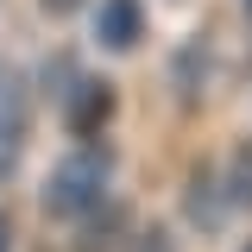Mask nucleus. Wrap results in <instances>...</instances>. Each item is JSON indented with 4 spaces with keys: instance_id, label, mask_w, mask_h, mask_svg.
<instances>
[{
    "instance_id": "f257e3e1",
    "label": "nucleus",
    "mask_w": 252,
    "mask_h": 252,
    "mask_svg": "<svg viewBox=\"0 0 252 252\" xmlns=\"http://www.w3.org/2000/svg\"><path fill=\"white\" fill-rule=\"evenodd\" d=\"M107 177H114V145L107 139H76V152H63L51 164V177L38 189V208L51 220H82L94 202H107Z\"/></svg>"
},
{
    "instance_id": "f03ea898",
    "label": "nucleus",
    "mask_w": 252,
    "mask_h": 252,
    "mask_svg": "<svg viewBox=\"0 0 252 252\" xmlns=\"http://www.w3.org/2000/svg\"><path fill=\"white\" fill-rule=\"evenodd\" d=\"M114 120V82L107 76H76V89L63 94V126L69 139H101Z\"/></svg>"
},
{
    "instance_id": "7ed1b4c3",
    "label": "nucleus",
    "mask_w": 252,
    "mask_h": 252,
    "mask_svg": "<svg viewBox=\"0 0 252 252\" xmlns=\"http://www.w3.org/2000/svg\"><path fill=\"white\" fill-rule=\"evenodd\" d=\"M94 44L114 57L139 51L145 44V0H101L94 6Z\"/></svg>"
},
{
    "instance_id": "20e7f679",
    "label": "nucleus",
    "mask_w": 252,
    "mask_h": 252,
    "mask_svg": "<svg viewBox=\"0 0 252 252\" xmlns=\"http://www.w3.org/2000/svg\"><path fill=\"white\" fill-rule=\"evenodd\" d=\"M76 227V252H120L126 233H132V208L126 202H94L82 220H69Z\"/></svg>"
},
{
    "instance_id": "39448f33",
    "label": "nucleus",
    "mask_w": 252,
    "mask_h": 252,
    "mask_svg": "<svg viewBox=\"0 0 252 252\" xmlns=\"http://www.w3.org/2000/svg\"><path fill=\"white\" fill-rule=\"evenodd\" d=\"M183 220H195L202 233H220V220H227V183H220L215 164H195L183 183Z\"/></svg>"
},
{
    "instance_id": "423d86ee",
    "label": "nucleus",
    "mask_w": 252,
    "mask_h": 252,
    "mask_svg": "<svg viewBox=\"0 0 252 252\" xmlns=\"http://www.w3.org/2000/svg\"><path fill=\"white\" fill-rule=\"evenodd\" d=\"M32 126V82L13 69V63H0V164L13 158V145L26 139Z\"/></svg>"
},
{
    "instance_id": "0eeeda50",
    "label": "nucleus",
    "mask_w": 252,
    "mask_h": 252,
    "mask_svg": "<svg viewBox=\"0 0 252 252\" xmlns=\"http://www.w3.org/2000/svg\"><path fill=\"white\" fill-rule=\"evenodd\" d=\"M202 82H208V38H189L183 51L170 57V89L183 94V101H195Z\"/></svg>"
},
{
    "instance_id": "6e6552de",
    "label": "nucleus",
    "mask_w": 252,
    "mask_h": 252,
    "mask_svg": "<svg viewBox=\"0 0 252 252\" xmlns=\"http://www.w3.org/2000/svg\"><path fill=\"white\" fill-rule=\"evenodd\" d=\"M220 183H227V208L252 215V139L227 145V164H220Z\"/></svg>"
},
{
    "instance_id": "1a4fd4ad",
    "label": "nucleus",
    "mask_w": 252,
    "mask_h": 252,
    "mask_svg": "<svg viewBox=\"0 0 252 252\" xmlns=\"http://www.w3.org/2000/svg\"><path fill=\"white\" fill-rule=\"evenodd\" d=\"M120 252H177V233L164 220H132V233H126Z\"/></svg>"
},
{
    "instance_id": "9d476101",
    "label": "nucleus",
    "mask_w": 252,
    "mask_h": 252,
    "mask_svg": "<svg viewBox=\"0 0 252 252\" xmlns=\"http://www.w3.org/2000/svg\"><path fill=\"white\" fill-rule=\"evenodd\" d=\"M38 6H44L51 19H76V13H82V0H38Z\"/></svg>"
},
{
    "instance_id": "9b49d317",
    "label": "nucleus",
    "mask_w": 252,
    "mask_h": 252,
    "mask_svg": "<svg viewBox=\"0 0 252 252\" xmlns=\"http://www.w3.org/2000/svg\"><path fill=\"white\" fill-rule=\"evenodd\" d=\"M0 252H13V220L0 215Z\"/></svg>"
},
{
    "instance_id": "f8f14e48",
    "label": "nucleus",
    "mask_w": 252,
    "mask_h": 252,
    "mask_svg": "<svg viewBox=\"0 0 252 252\" xmlns=\"http://www.w3.org/2000/svg\"><path fill=\"white\" fill-rule=\"evenodd\" d=\"M240 252H252V240H246V246H240Z\"/></svg>"
},
{
    "instance_id": "ddd939ff",
    "label": "nucleus",
    "mask_w": 252,
    "mask_h": 252,
    "mask_svg": "<svg viewBox=\"0 0 252 252\" xmlns=\"http://www.w3.org/2000/svg\"><path fill=\"white\" fill-rule=\"evenodd\" d=\"M246 13H252V0H246Z\"/></svg>"
}]
</instances>
